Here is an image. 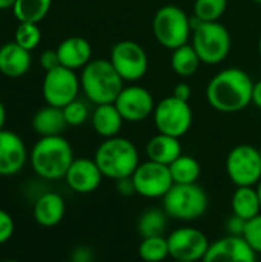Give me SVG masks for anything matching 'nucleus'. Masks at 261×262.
<instances>
[{"instance_id": "obj_1", "label": "nucleus", "mask_w": 261, "mask_h": 262, "mask_svg": "<svg viewBox=\"0 0 261 262\" xmlns=\"http://www.w3.org/2000/svg\"><path fill=\"white\" fill-rule=\"evenodd\" d=\"M254 81L240 68H226L215 74L206 86V100L217 112L235 114L252 103Z\"/></svg>"}, {"instance_id": "obj_2", "label": "nucleus", "mask_w": 261, "mask_h": 262, "mask_svg": "<svg viewBox=\"0 0 261 262\" xmlns=\"http://www.w3.org/2000/svg\"><path fill=\"white\" fill-rule=\"evenodd\" d=\"M72 161V147L62 135L40 137L29 154V163L34 173L45 181L65 178Z\"/></svg>"}, {"instance_id": "obj_3", "label": "nucleus", "mask_w": 261, "mask_h": 262, "mask_svg": "<svg viewBox=\"0 0 261 262\" xmlns=\"http://www.w3.org/2000/svg\"><path fill=\"white\" fill-rule=\"evenodd\" d=\"M123 83V78L118 75L111 60L94 58L82 69V91L85 97L95 106L114 103L125 88Z\"/></svg>"}, {"instance_id": "obj_4", "label": "nucleus", "mask_w": 261, "mask_h": 262, "mask_svg": "<svg viewBox=\"0 0 261 262\" xmlns=\"http://www.w3.org/2000/svg\"><path fill=\"white\" fill-rule=\"evenodd\" d=\"M94 160L103 177L114 181L132 177L140 164L135 144L123 137L106 138L97 147Z\"/></svg>"}, {"instance_id": "obj_5", "label": "nucleus", "mask_w": 261, "mask_h": 262, "mask_svg": "<svg viewBox=\"0 0 261 262\" xmlns=\"http://www.w3.org/2000/svg\"><path fill=\"white\" fill-rule=\"evenodd\" d=\"M192 35L191 45L198 54L203 64H220L231 52L232 38L225 25L220 21H200L191 17Z\"/></svg>"}, {"instance_id": "obj_6", "label": "nucleus", "mask_w": 261, "mask_h": 262, "mask_svg": "<svg viewBox=\"0 0 261 262\" xmlns=\"http://www.w3.org/2000/svg\"><path fill=\"white\" fill-rule=\"evenodd\" d=\"M162 200L163 210L169 218L186 223L200 220L209 207L208 193L197 183L174 184Z\"/></svg>"}, {"instance_id": "obj_7", "label": "nucleus", "mask_w": 261, "mask_h": 262, "mask_svg": "<svg viewBox=\"0 0 261 262\" xmlns=\"http://www.w3.org/2000/svg\"><path fill=\"white\" fill-rule=\"evenodd\" d=\"M152 32L163 48L174 51L189 43L192 35L191 17L175 5L162 6L154 15Z\"/></svg>"}, {"instance_id": "obj_8", "label": "nucleus", "mask_w": 261, "mask_h": 262, "mask_svg": "<svg viewBox=\"0 0 261 262\" xmlns=\"http://www.w3.org/2000/svg\"><path fill=\"white\" fill-rule=\"evenodd\" d=\"M152 118L160 134L182 138L189 132L194 114L192 107L189 106V101H183L171 95L155 104Z\"/></svg>"}, {"instance_id": "obj_9", "label": "nucleus", "mask_w": 261, "mask_h": 262, "mask_svg": "<svg viewBox=\"0 0 261 262\" xmlns=\"http://www.w3.org/2000/svg\"><path fill=\"white\" fill-rule=\"evenodd\" d=\"M226 173L237 187H255L261 181V157L258 147L235 146L226 158Z\"/></svg>"}, {"instance_id": "obj_10", "label": "nucleus", "mask_w": 261, "mask_h": 262, "mask_svg": "<svg viewBox=\"0 0 261 262\" xmlns=\"http://www.w3.org/2000/svg\"><path fill=\"white\" fill-rule=\"evenodd\" d=\"M109 60L123 81L129 83L142 80L149 68L146 51L134 40H122L115 43L111 49Z\"/></svg>"}, {"instance_id": "obj_11", "label": "nucleus", "mask_w": 261, "mask_h": 262, "mask_svg": "<svg viewBox=\"0 0 261 262\" xmlns=\"http://www.w3.org/2000/svg\"><path fill=\"white\" fill-rule=\"evenodd\" d=\"M80 89V77H77L75 71L68 69L65 66H58L52 71H48L42 83V94L46 104L60 109L77 100Z\"/></svg>"}, {"instance_id": "obj_12", "label": "nucleus", "mask_w": 261, "mask_h": 262, "mask_svg": "<svg viewBox=\"0 0 261 262\" xmlns=\"http://www.w3.org/2000/svg\"><path fill=\"white\" fill-rule=\"evenodd\" d=\"M132 181H134L137 195L148 198V200L163 198L169 192V189L174 186L169 166H165L151 160L138 164L137 170L132 175Z\"/></svg>"}, {"instance_id": "obj_13", "label": "nucleus", "mask_w": 261, "mask_h": 262, "mask_svg": "<svg viewBox=\"0 0 261 262\" xmlns=\"http://www.w3.org/2000/svg\"><path fill=\"white\" fill-rule=\"evenodd\" d=\"M169 256L174 261L202 262L211 243L208 236L195 227H178L168 236Z\"/></svg>"}, {"instance_id": "obj_14", "label": "nucleus", "mask_w": 261, "mask_h": 262, "mask_svg": "<svg viewBox=\"0 0 261 262\" xmlns=\"http://www.w3.org/2000/svg\"><path fill=\"white\" fill-rule=\"evenodd\" d=\"M125 121L140 123L154 114L155 101L152 94L143 86H126L114 101Z\"/></svg>"}, {"instance_id": "obj_15", "label": "nucleus", "mask_w": 261, "mask_h": 262, "mask_svg": "<svg viewBox=\"0 0 261 262\" xmlns=\"http://www.w3.org/2000/svg\"><path fill=\"white\" fill-rule=\"evenodd\" d=\"M202 262H257V253L243 236L228 235L211 243Z\"/></svg>"}, {"instance_id": "obj_16", "label": "nucleus", "mask_w": 261, "mask_h": 262, "mask_svg": "<svg viewBox=\"0 0 261 262\" xmlns=\"http://www.w3.org/2000/svg\"><path fill=\"white\" fill-rule=\"evenodd\" d=\"M103 178L105 177L100 172L94 158H74L72 164L69 166L65 175L68 187L80 195L95 192L100 187Z\"/></svg>"}, {"instance_id": "obj_17", "label": "nucleus", "mask_w": 261, "mask_h": 262, "mask_svg": "<svg viewBox=\"0 0 261 262\" xmlns=\"http://www.w3.org/2000/svg\"><path fill=\"white\" fill-rule=\"evenodd\" d=\"M28 161L25 141L12 130H0V177L17 175Z\"/></svg>"}, {"instance_id": "obj_18", "label": "nucleus", "mask_w": 261, "mask_h": 262, "mask_svg": "<svg viewBox=\"0 0 261 262\" xmlns=\"http://www.w3.org/2000/svg\"><path fill=\"white\" fill-rule=\"evenodd\" d=\"M66 213V204L60 193L43 192L32 206V215L38 226L55 227L62 223Z\"/></svg>"}, {"instance_id": "obj_19", "label": "nucleus", "mask_w": 261, "mask_h": 262, "mask_svg": "<svg viewBox=\"0 0 261 262\" xmlns=\"http://www.w3.org/2000/svg\"><path fill=\"white\" fill-rule=\"evenodd\" d=\"M57 54L60 66H65L72 71L83 69L92 60L91 43L78 35H72L62 40L60 45L57 46Z\"/></svg>"}, {"instance_id": "obj_20", "label": "nucleus", "mask_w": 261, "mask_h": 262, "mask_svg": "<svg viewBox=\"0 0 261 262\" xmlns=\"http://www.w3.org/2000/svg\"><path fill=\"white\" fill-rule=\"evenodd\" d=\"M32 58L31 52L17 45L15 41H9L0 46V74L8 78H20L31 68Z\"/></svg>"}, {"instance_id": "obj_21", "label": "nucleus", "mask_w": 261, "mask_h": 262, "mask_svg": "<svg viewBox=\"0 0 261 262\" xmlns=\"http://www.w3.org/2000/svg\"><path fill=\"white\" fill-rule=\"evenodd\" d=\"M123 123H125V120L114 103L97 104L91 114L92 129L95 130L97 135H100L105 140L118 137V134L123 127Z\"/></svg>"}, {"instance_id": "obj_22", "label": "nucleus", "mask_w": 261, "mask_h": 262, "mask_svg": "<svg viewBox=\"0 0 261 262\" xmlns=\"http://www.w3.org/2000/svg\"><path fill=\"white\" fill-rule=\"evenodd\" d=\"M180 155H182L180 138L158 132L146 143V157L151 161L171 166Z\"/></svg>"}, {"instance_id": "obj_23", "label": "nucleus", "mask_w": 261, "mask_h": 262, "mask_svg": "<svg viewBox=\"0 0 261 262\" xmlns=\"http://www.w3.org/2000/svg\"><path fill=\"white\" fill-rule=\"evenodd\" d=\"M32 129L40 137H54L60 135L66 129V120L63 109L55 106H43L32 117Z\"/></svg>"}, {"instance_id": "obj_24", "label": "nucleus", "mask_w": 261, "mask_h": 262, "mask_svg": "<svg viewBox=\"0 0 261 262\" xmlns=\"http://www.w3.org/2000/svg\"><path fill=\"white\" fill-rule=\"evenodd\" d=\"M232 215H237L246 221L261 213V203L257 187H237L231 198Z\"/></svg>"}, {"instance_id": "obj_25", "label": "nucleus", "mask_w": 261, "mask_h": 262, "mask_svg": "<svg viewBox=\"0 0 261 262\" xmlns=\"http://www.w3.org/2000/svg\"><path fill=\"white\" fill-rule=\"evenodd\" d=\"M200 64H202V60L191 43H186L172 51L171 68L178 77H183V78L192 77L198 71Z\"/></svg>"}, {"instance_id": "obj_26", "label": "nucleus", "mask_w": 261, "mask_h": 262, "mask_svg": "<svg viewBox=\"0 0 261 262\" xmlns=\"http://www.w3.org/2000/svg\"><path fill=\"white\" fill-rule=\"evenodd\" d=\"M174 184H195L202 175V166L198 160L191 155H180L169 166Z\"/></svg>"}, {"instance_id": "obj_27", "label": "nucleus", "mask_w": 261, "mask_h": 262, "mask_svg": "<svg viewBox=\"0 0 261 262\" xmlns=\"http://www.w3.org/2000/svg\"><path fill=\"white\" fill-rule=\"evenodd\" d=\"M52 0H15L12 14L18 21L40 23L49 12Z\"/></svg>"}, {"instance_id": "obj_28", "label": "nucleus", "mask_w": 261, "mask_h": 262, "mask_svg": "<svg viewBox=\"0 0 261 262\" xmlns=\"http://www.w3.org/2000/svg\"><path fill=\"white\" fill-rule=\"evenodd\" d=\"M168 215L163 209H148L142 213L137 223V230L142 238L162 236L166 230Z\"/></svg>"}, {"instance_id": "obj_29", "label": "nucleus", "mask_w": 261, "mask_h": 262, "mask_svg": "<svg viewBox=\"0 0 261 262\" xmlns=\"http://www.w3.org/2000/svg\"><path fill=\"white\" fill-rule=\"evenodd\" d=\"M138 256L145 262H163L169 258V246L168 238L162 236H151L142 238L138 246Z\"/></svg>"}, {"instance_id": "obj_30", "label": "nucleus", "mask_w": 261, "mask_h": 262, "mask_svg": "<svg viewBox=\"0 0 261 262\" xmlns=\"http://www.w3.org/2000/svg\"><path fill=\"white\" fill-rule=\"evenodd\" d=\"M228 8V0H195L194 17L200 21H218Z\"/></svg>"}, {"instance_id": "obj_31", "label": "nucleus", "mask_w": 261, "mask_h": 262, "mask_svg": "<svg viewBox=\"0 0 261 262\" xmlns=\"http://www.w3.org/2000/svg\"><path fill=\"white\" fill-rule=\"evenodd\" d=\"M14 41L29 52L35 49L42 41V31L38 25L29 21H18L14 32Z\"/></svg>"}, {"instance_id": "obj_32", "label": "nucleus", "mask_w": 261, "mask_h": 262, "mask_svg": "<svg viewBox=\"0 0 261 262\" xmlns=\"http://www.w3.org/2000/svg\"><path fill=\"white\" fill-rule=\"evenodd\" d=\"M63 115H65L68 126L77 127V126H82L86 123V120L89 118V109L85 101L77 98L63 107Z\"/></svg>"}, {"instance_id": "obj_33", "label": "nucleus", "mask_w": 261, "mask_h": 262, "mask_svg": "<svg viewBox=\"0 0 261 262\" xmlns=\"http://www.w3.org/2000/svg\"><path fill=\"white\" fill-rule=\"evenodd\" d=\"M243 238L257 255H261V213L246 223Z\"/></svg>"}, {"instance_id": "obj_34", "label": "nucleus", "mask_w": 261, "mask_h": 262, "mask_svg": "<svg viewBox=\"0 0 261 262\" xmlns=\"http://www.w3.org/2000/svg\"><path fill=\"white\" fill-rule=\"evenodd\" d=\"M14 229H15V224H14L12 216L6 210L0 209V246L8 243L12 238Z\"/></svg>"}, {"instance_id": "obj_35", "label": "nucleus", "mask_w": 261, "mask_h": 262, "mask_svg": "<svg viewBox=\"0 0 261 262\" xmlns=\"http://www.w3.org/2000/svg\"><path fill=\"white\" fill-rule=\"evenodd\" d=\"M40 66L45 69V72L48 71H52L55 68L60 66V60H58V54H57V49H46L40 54Z\"/></svg>"}, {"instance_id": "obj_36", "label": "nucleus", "mask_w": 261, "mask_h": 262, "mask_svg": "<svg viewBox=\"0 0 261 262\" xmlns=\"http://www.w3.org/2000/svg\"><path fill=\"white\" fill-rule=\"evenodd\" d=\"M246 220L237 216V215H232L229 220H228V235H232V236H243L245 233V229H246Z\"/></svg>"}, {"instance_id": "obj_37", "label": "nucleus", "mask_w": 261, "mask_h": 262, "mask_svg": "<svg viewBox=\"0 0 261 262\" xmlns=\"http://www.w3.org/2000/svg\"><path fill=\"white\" fill-rule=\"evenodd\" d=\"M115 183H117V190H118L120 195H123V196H131V195L137 193V192H135L134 181H132V177H129V178H122V180H118V181H115Z\"/></svg>"}, {"instance_id": "obj_38", "label": "nucleus", "mask_w": 261, "mask_h": 262, "mask_svg": "<svg viewBox=\"0 0 261 262\" xmlns=\"http://www.w3.org/2000/svg\"><path fill=\"white\" fill-rule=\"evenodd\" d=\"M172 95H174L175 98H178V100L189 101V98H191V95H192V89H191V86H189L188 83L182 81V83H178V84L174 88Z\"/></svg>"}, {"instance_id": "obj_39", "label": "nucleus", "mask_w": 261, "mask_h": 262, "mask_svg": "<svg viewBox=\"0 0 261 262\" xmlns=\"http://www.w3.org/2000/svg\"><path fill=\"white\" fill-rule=\"evenodd\" d=\"M72 261L91 262V250H89V249H86V247H78V249L74 252Z\"/></svg>"}, {"instance_id": "obj_40", "label": "nucleus", "mask_w": 261, "mask_h": 262, "mask_svg": "<svg viewBox=\"0 0 261 262\" xmlns=\"http://www.w3.org/2000/svg\"><path fill=\"white\" fill-rule=\"evenodd\" d=\"M252 103L261 109V80L254 83V91H252Z\"/></svg>"}, {"instance_id": "obj_41", "label": "nucleus", "mask_w": 261, "mask_h": 262, "mask_svg": "<svg viewBox=\"0 0 261 262\" xmlns=\"http://www.w3.org/2000/svg\"><path fill=\"white\" fill-rule=\"evenodd\" d=\"M5 123H6V109H5V104L0 100V130L3 129Z\"/></svg>"}, {"instance_id": "obj_42", "label": "nucleus", "mask_w": 261, "mask_h": 262, "mask_svg": "<svg viewBox=\"0 0 261 262\" xmlns=\"http://www.w3.org/2000/svg\"><path fill=\"white\" fill-rule=\"evenodd\" d=\"M15 0H0V11H5V9H12Z\"/></svg>"}, {"instance_id": "obj_43", "label": "nucleus", "mask_w": 261, "mask_h": 262, "mask_svg": "<svg viewBox=\"0 0 261 262\" xmlns=\"http://www.w3.org/2000/svg\"><path fill=\"white\" fill-rule=\"evenodd\" d=\"M255 187H257V192H258V196H260V203H261V181L257 184V186H255Z\"/></svg>"}, {"instance_id": "obj_44", "label": "nucleus", "mask_w": 261, "mask_h": 262, "mask_svg": "<svg viewBox=\"0 0 261 262\" xmlns=\"http://www.w3.org/2000/svg\"><path fill=\"white\" fill-rule=\"evenodd\" d=\"M258 52H260V57H261V35H260V40H258Z\"/></svg>"}, {"instance_id": "obj_45", "label": "nucleus", "mask_w": 261, "mask_h": 262, "mask_svg": "<svg viewBox=\"0 0 261 262\" xmlns=\"http://www.w3.org/2000/svg\"><path fill=\"white\" fill-rule=\"evenodd\" d=\"M2 262H20V261H17V259H6V261H2Z\"/></svg>"}, {"instance_id": "obj_46", "label": "nucleus", "mask_w": 261, "mask_h": 262, "mask_svg": "<svg viewBox=\"0 0 261 262\" xmlns=\"http://www.w3.org/2000/svg\"><path fill=\"white\" fill-rule=\"evenodd\" d=\"M252 2H255V3H258V5H261V0H252Z\"/></svg>"}, {"instance_id": "obj_47", "label": "nucleus", "mask_w": 261, "mask_h": 262, "mask_svg": "<svg viewBox=\"0 0 261 262\" xmlns=\"http://www.w3.org/2000/svg\"><path fill=\"white\" fill-rule=\"evenodd\" d=\"M172 262H195V261H174V259H172Z\"/></svg>"}, {"instance_id": "obj_48", "label": "nucleus", "mask_w": 261, "mask_h": 262, "mask_svg": "<svg viewBox=\"0 0 261 262\" xmlns=\"http://www.w3.org/2000/svg\"><path fill=\"white\" fill-rule=\"evenodd\" d=\"M258 150H260V157H261V146H260V147H258Z\"/></svg>"}, {"instance_id": "obj_49", "label": "nucleus", "mask_w": 261, "mask_h": 262, "mask_svg": "<svg viewBox=\"0 0 261 262\" xmlns=\"http://www.w3.org/2000/svg\"><path fill=\"white\" fill-rule=\"evenodd\" d=\"M65 262H75V261H72V259H71V261H65Z\"/></svg>"}]
</instances>
